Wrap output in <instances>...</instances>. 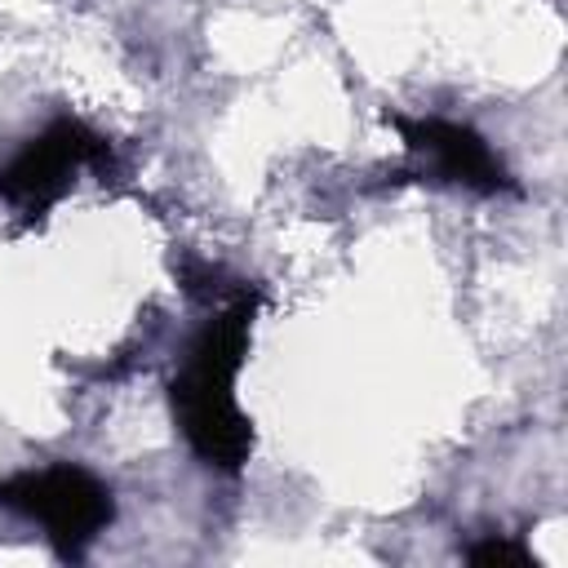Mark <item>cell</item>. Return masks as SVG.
I'll list each match as a JSON object with an SVG mask.
<instances>
[{
	"label": "cell",
	"mask_w": 568,
	"mask_h": 568,
	"mask_svg": "<svg viewBox=\"0 0 568 568\" xmlns=\"http://www.w3.org/2000/svg\"><path fill=\"white\" fill-rule=\"evenodd\" d=\"M253 320L257 293H240L217 320H209L191 337L182 364L169 377V408L182 439L204 466L226 475H235L253 453V426L235 399V377L248 355Z\"/></svg>",
	"instance_id": "cell-1"
},
{
	"label": "cell",
	"mask_w": 568,
	"mask_h": 568,
	"mask_svg": "<svg viewBox=\"0 0 568 568\" xmlns=\"http://www.w3.org/2000/svg\"><path fill=\"white\" fill-rule=\"evenodd\" d=\"M0 506L22 519H36L44 528L53 555L67 564L84 559L93 537L115 519L111 488L75 462H53V466L18 470V475L0 479Z\"/></svg>",
	"instance_id": "cell-2"
},
{
	"label": "cell",
	"mask_w": 568,
	"mask_h": 568,
	"mask_svg": "<svg viewBox=\"0 0 568 568\" xmlns=\"http://www.w3.org/2000/svg\"><path fill=\"white\" fill-rule=\"evenodd\" d=\"M111 164H115L111 142L98 129H89L75 115H58L40 138H31L0 169V200L13 213H22L27 222H36L67 195V186L75 182L80 169L111 173Z\"/></svg>",
	"instance_id": "cell-3"
},
{
	"label": "cell",
	"mask_w": 568,
	"mask_h": 568,
	"mask_svg": "<svg viewBox=\"0 0 568 568\" xmlns=\"http://www.w3.org/2000/svg\"><path fill=\"white\" fill-rule=\"evenodd\" d=\"M386 124L399 129L404 146L422 160L417 178H430V182H453V186H470L479 195H501V191H515L506 164L493 155V146L470 129V124H457V120H439V115H386Z\"/></svg>",
	"instance_id": "cell-4"
},
{
	"label": "cell",
	"mask_w": 568,
	"mask_h": 568,
	"mask_svg": "<svg viewBox=\"0 0 568 568\" xmlns=\"http://www.w3.org/2000/svg\"><path fill=\"white\" fill-rule=\"evenodd\" d=\"M466 559H470V564H479V568H537L532 550H528L524 541H506V537L475 541V546L466 550Z\"/></svg>",
	"instance_id": "cell-5"
}]
</instances>
